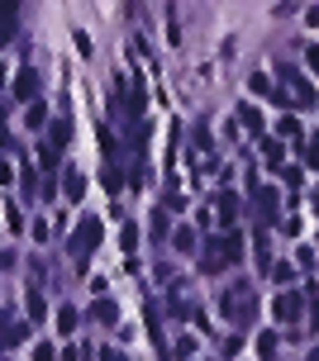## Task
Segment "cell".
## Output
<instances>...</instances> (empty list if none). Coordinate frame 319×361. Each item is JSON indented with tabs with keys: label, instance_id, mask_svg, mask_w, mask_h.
<instances>
[{
	"label": "cell",
	"instance_id": "1",
	"mask_svg": "<svg viewBox=\"0 0 319 361\" xmlns=\"http://www.w3.org/2000/svg\"><path fill=\"white\" fill-rule=\"evenodd\" d=\"M101 361H124V357H119V352H101Z\"/></svg>",
	"mask_w": 319,
	"mask_h": 361
}]
</instances>
